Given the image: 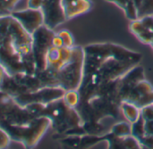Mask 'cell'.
<instances>
[{"mask_svg": "<svg viewBox=\"0 0 153 149\" xmlns=\"http://www.w3.org/2000/svg\"><path fill=\"white\" fill-rule=\"evenodd\" d=\"M84 50V66L83 78L88 77L107 60L115 58L120 61L130 62L139 64L143 55L138 52L127 49L120 45L113 43H97L85 46Z\"/></svg>", "mask_w": 153, "mask_h": 149, "instance_id": "obj_1", "label": "cell"}, {"mask_svg": "<svg viewBox=\"0 0 153 149\" xmlns=\"http://www.w3.org/2000/svg\"><path fill=\"white\" fill-rule=\"evenodd\" d=\"M41 116L49 119L50 126L56 131V136H60L59 139L63 138L68 130L83 123L77 110L67 105L64 98L46 105Z\"/></svg>", "mask_w": 153, "mask_h": 149, "instance_id": "obj_2", "label": "cell"}, {"mask_svg": "<svg viewBox=\"0 0 153 149\" xmlns=\"http://www.w3.org/2000/svg\"><path fill=\"white\" fill-rule=\"evenodd\" d=\"M50 125L48 118L40 116L26 125H2L0 128L7 132L11 140L22 143L25 148H32L37 146Z\"/></svg>", "mask_w": 153, "mask_h": 149, "instance_id": "obj_3", "label": "cell"}, {"mask_svg": "<svg viewBox=\"0 0 153 149\" xmlns=\"http://www.w3.org/2000/svg\"><path fill=\"white\" fill-rule=\"evenodd\" d=\"M84 50L83 47L74 46L69 62L56 72L59 87L65 91L78 90L83 77Z\"/></svg>", "mask_w": 153, "mask_h": 149, "instance_id": "obj_4", "label": "cell"}, {"mask_svg": "<svg viewBox=\"0 0 153 149\" xmlns=\"http://www.w3.org/2000/svg\"><path fill=\"white\" fill-rule=\"evenodd\" d=\"M55 32L46 25L40 26L32 36V53L35 58L37 71H43L47 68V55L49 48L53 46Z\"/></svg>", "mask_w": 153, "mask_h": 149, "instance_id": "obj_5", "label": "cell"}, {"mask_svg": "<svg viewBox=\"0 0 153 149\" xmlns=\"http://www.w3.org/2000/svg\"><path fill=\"white\" fill-rule=\"evenodd\" d=\"M33 117L25 107L21 106L12 97L0 104V126L26 125L33 121Z\"/></svg>", "mask_w": 153, "mask_h": 149, "instance_id": "obj_6", "label": "cell"}, {"mask_svg": "<svg viewBox=\"0 0 153 149\" xmlns=\"http://www.w3.org/2000/svg\"><path fill=\"white\" fill-rule=\"evenodd\" d=\"M65 92L66 91L61 87H43L34 92L25 93L13 99L23 107L30 103H41L48 105L55 100L63 98Z\"/></svg>", "mask_w": 153, "mask_h": 149, "instance_id": "obj_7", "label": "cell"}, {"mask_svg": "<svg viewBox=\"0 0 153 149\" xmlns=\"http://www.w3.org/2000/svg\"><path fill=\"white\" fill-rule=\"evenodd\" d=\"M0 64L9 76L24 72L22 56L13 47L9 36L0 44Z\"/></svg>", "mask_w": 153, "mask_h": 149, "instance_id": "obj_8", "label": "cell"}, {"mask_svg": "<svg viewBox=\"0 0 153 149\" xmlns=\"http://www.w3.org/2000/svg\"><path fill=\"white\" fill-rule=\"evenodd\" d=\"M122 102H128L139 109L153 104V87L152 84L143 80L130 89L123 97Z\"/></svg>", "mask_w": 153, "mask_h": 149, "instance_id": "obj_9", "label": "cell"}, {"mask_svg": "<svg viewBox=\"0 0 153 149\" xmlns=\"http://www.w3.org/2000/svg\"><path fill=\"white\" fill-rule=\"evenodd\" d=\"M9 37L13 47L21 56L32 51V36L13 17L9 26Z\"/></svg>", "mask_w": 153, "mask_h": 149, "instance_id": "obj_10", "label": "cell"}, {"mask_svg": "<svg viewBox=\"0 0 153 149\" xmlns=\"http://www.w3.org/2000/svg\"><path fill=\"white\" fill-rule=\"evenodd\" d=\"M41 11L44 16V25L55 30L67 19L61 0H44Z\"/></svg>", "mask_w": 153, "mask_h": 149, "instance_id": "obj_11", "label": "cell"}, {"mask_svg": "<svg viewBox=\"0 0 153 149\" xmlns=\"http://www.w3.org/2000/svg\"><path fill=\"white\" fill-rule=\"evenodd\" d=\"M11 16L18 21L30 35L44 24V16L41 9L27 8L22 11H12Z\"/></svg>", "mask_w": 153, "mask_h": 149, "instance_id": "obj_12", "label": "cell"}, {"mask_svg": "<svg viewBox=\"0 0 153 149\" xmlns=\"http://www.w3.org/2000/svg\"><path fill=\"white\" fill-rule=\"evenodd\" d=\"M72 56V47H57L52 46L47 55V67L58 71L66 64Z\"/></svg>", "mask_w": 153, "mask_h": 149, "instance_id": "obj_13", "label": "cell"}, {"mask_svg": "<svg viewBox=\"0 0 153 149\" xmlns=\"http://www.w3.org/2000/svg\"><path fill=\"white\" fill-rule=\"evenodd\" d=\"M103 141H107L108 148L119 149H138L142 148L140 142L133 135L127 137H118L109 132L108 134L102 135Z\"/></svg>", "mask_w": 153, "mask_h": 149, "instance_id": "obj_14", "label": "cell"}, {"mask_svg": "<svg viewBox=\"0 0 153 149\" xmlns=\"http://www.w3.org/2000/svg\"><path fill=\"white\" fill-rule=\"evenodd\" d=\"M145 80L144 69L140 65H135L131 68L126 74L121 77V89L120 96L122 97L134 86L138 84L140 81Z\"/></svg>", "mask_w": 153, "mask_h": 149, "instance_id": "obj_15", "label": "cell"}, {"mask_svg": "<svg viewBox=\"0 0 153 149\" xmlns=\"http://www.w3.org/2000/svg\"><path fill=\"white\" fill-rule=\"evenodd\" d=\"M92 4L91 0H72L65 4L64 10L66 19H72L78 15L86 13L91 9Z\"/></svg>", "mask_w": 153, "mask_h": 149, "instance_id": "obj_16", "label": "cell"}, {"mask_svg": "<svg viewBox=\"0 0 153 149\" xmlns=\"http://www.w3.org/2000/svg\"><path fill=\"white\" fill-rule=\"evenodd\" d=\"M16 82L21 85L28 93L34 92L41 88H43L40 80L36 75L27 74L25 72H21L13 76Z\"/></svg>", "mask_w": 153, "mask_h": 149, "instance_id": "obj_17", "label": "cell"}, {"mask_svg": "<svg viewBox=\"0 0 153 149\" xmlns=\"http://www.w3.org/2000/svg\"><path fill=\"white\" fill-rule=\"evenodd\" d=\"M131 32L143 44H150L152 43L153 38V33H152L142 22L140 19L133 21L129 26Z\"/></svg>", "mask_w": 153, "mask_h": 149, "instance_id": "obj_18", "label": "cell"}, {"mask_svg": "<svg viewBox=\"0 0 153 149\" xmlns=\"http://www.w3.org/2000/svg\"><path fill=\"white\" fill-rule=\"evenodd\" d=\"M1 91L6 93L12 98H15L21 95L28 93L21 85H19L13 76H9L5 73Z\"/></svg>", "mask_w": 153, "mask_h": 149, "instance_id": "obj_19", "label": "cell"}, {"mask_svg": "<svg viewBox=\"0 0 153 149\" xmlns=\"http://www.w3.org/2000/svg\"><path fill=\"white\" fill-rule=\"evenodd\" d=\"M56 72L57 71L47 67L43 71L36 72L35 75L39 78L43 87H59Z\"/></svg>", "mask_w": 153, "mask_h": 149, "instance_id": "obj_20", "label": "cell"}, {"mask_svg": "<svg viewBox=\"0 0 153 149\" xmlns=\"http://www.w3.org/2000/svg\"><path fill=\"white\" fill-rule=\"evenodd\" d=\"M107 2L113 3L122 8L126 14V17L131 20V21H135L138 19L137 17V9L134 4V0H105Z\"/></svg>", "mask_w": 153, "mask_h": 149, "instance_id": "obj_21", "label": "cell"}, {"mask_svg": "<svg viewBox=\"0 0 153 149\" xmlns=\"http://www.w3.org/2000/svg\"><path fill=\"white\" fill-rule=\"evenodd\" d=\"M53 46L57 47L71 48L74 46V38L68 30H63L55 34L53 38Z\"/></svg>", "mask_w": 153, "mask_h": 149, "instance_id": "obj_22", "label": "cell"}, {"mask_svg": "<svg viewBox=\"0 0 153 149\" xmlns=\"http://www.w3.org/2000/svg\"><path fill=\"white\" fill-rule=\"evenodd\" d=\"M121 111L125 116V118L127 120L128 122L133 123L136 122L139 117L141 116V109H139L134 105L128 103V102H122L121 104Z\"/></svg>", "mask_w": 153, "mask_h": 149, "instance_id": "obj_23", "label": "cell"}, {"mask_svg": "<svg viewBox=\"0 0 153 149\" xmlns=\"http://www.w3.org/2000/svg\"><path fill=\"white\" fill-rule=\"evenodd\" d=\"M134 1L137 9L138 19H141L148 15H153V0H134Z\"/></svg>", "mask_w": 153, "mask_h": 149, "instance_id": "obj_24", "label": "cell"}, {"mask_svg": "<svg viewBox=\"0 0 153 149\" xmlns=\"http://www.w3.org/2000/svg\"><path fill=\"white\" fill-rule=\"evenodd\" d=\"M22 62L24 69V72L30 75H35L37 71V65L35 62V58L33 55L32 51L27 55H24L22 56Z\"/></svg>", "mask_w": 153, "mask_h": 149, "instance_id": "obj_25", "label": "cell"}, {"mask_svg": "<svg viewBox=\"0 0 153 149\" xmlns=\"http://www.w3.org/2000/svg\"><path fill=\"white\" fill-rule=\"evenodd\" d=\"M113 134L118 137H127L132 135V124L125 122L116 123L112 128L111 131Z\"/></svg>", "mask_w": 153, "mask_h": 149, "instance_id": "obj_26", "label": "cell"}, {"mask_svg": "<svg viewBox=\"0 0 153 149\" xmlns=\"http://www.w3.org/2000/svg\"><path fill=\"white\" fill-rule=\"evenodd\" d=\"M131 124H132V135L140 142V140L145 136V121L141 115L136 122Z\"/></svg>", "mask_w": 153, "mask_h": 149, "instance_id": "obj_27", "label": "cell"}, {"mask_svg": "<svg viewBox=\"0 0 153 149\" xmlns=\"http://www.w3.org/2000/svg\"><path fill=\"white\" fill-rule=\"evenodd\" d=\"M82 127L87 134L97 136H101L105 129L99 122H85L82 123Z\"/></svg>", "mask_w": 153, "mask_h": 149, "instance_id": "obj_28", "label": "cell"}, {"mask_svg": "<svg viewBox=\"0 0 153 149\" xmlns=\"http://www.w3.org/2000/svg\"><path fill=\"white\" fill-rule=\"evenodd\" d=\"M11 20V14L0 17V44L9 36V26Z\"/></svg>", "mask_w": 153, "mask_h": 149, "instance_id": "obj_29", "label": "cell"}, {"mask_svg": "<svg viewBox=\"0 0 153 149\" xmlns=\"http://www.w3.org/2000/svg\"><path fill=\"white\" fill-rule=\"evenodd\" d=\"M63 98L67 105L75 108L80 102V94L78 90H68L65 92Z\"/></svg>", "mask_w": 153, "mask_h": 149, "instance_id": "obj_30", "label": "cell"}, {"mask_svg": "<svg viewBox=\"0 0 153 149\" xmlns=\"http://www.w3.org/2000/svg\"><path fill=\"white\" fill-rule=\"evenodd\" d=\"M46 105L41 104V103H30L28 104L27 105H25L24 107L26 108V110L35 118L40 117L44 109H45Z\"/></svg>", "mask_w": 153, "mask_h": 149, "instance_id": "obj_31", "label": "cell"}, {"mask_svg": "<svg viewBox=\"0 0 153 149\" xmlns=\"http://www.w3.org/2000/svg\"><path fill=\"white\" fill-rule=\"evenodd\" d=\"M10 142H11V139L7 134V132L2 128H0V148H4L8 147Z\"/></svg>", "mask_w": 153, "mask_h": 149, "instance_id": "obj_32", "label": "cell"}, {"mask_svg": "<svg viewBox=\"0 0 153 149\" xmlns=\"http://www.w3.org/2000/svg\"><path fill=\"white\" fill-rule=\"evenodd\" d=\"M19 1H20V0H0V4H1V6H2L4 10H6V11H8V12H10V13H12L13 8L15 6V4H16Z\"/></svg>", "mask_w": 153, "mask_h": 149, "instance_id": "obj_33", "label": "cell"}, {"mask_svg": "<svg viewBox=\"0 0 153 149\" xmlns=\"http://www.w3.org/2000/svg\"><path fill=\"white\" fill-rule=\"evenodd\" d=\"M44 0H28V8L41 9Z\"/></svg>", "mask_w": 153, "mask_h": 149, "instance_id": "obj_34", "label": "cell"}, {"mask_svg": "<svg viewBox=\"0 0 153 149\" xmlns=\"http://www.w3.org/2000/svg\"><path fill=\"white\" fill-rule=\"evenodd\" d=\"M4 75H5V72H4V69L3 68V66L0 64V90H1V88H2V85H3V81H4Z\"/></svg>", "mask_w": 153, "mask_h": 149, "instance_id": "obj_35", "label": "cell"}, {"mask_svg": "<svg viewBox=\"0 0 153 149\" xmlns=\"http://www.w3.org/2000/svg\"><path fill=\"white\" fill-rule=\"evenodd\" d=\"M10 97H9L6 93H4V92H3V91L0 90V104H1L2 102H4V101L9 99Z\"/></svg>", "mask_w": 153, "mask_h": 149, "instance_id": "obj_36", "label": "cell"}, {"mask_svg": "<svg viewBox=\"0 0 153 149\" xmlns=\"http://www.w3.org/2000/svg\"><path fill=\"white\" fill-rule=\"evenodd\" d=\"M70 1H72V0H61V2H62V5L64 6L65 4H66L67 3H69Z\"/></svg>", "mask_w": 153, "mask_h": 149, "instance_id": "obj_37", "label": "cell"}, {"mask_svg": "<svg viewBox=\"0 0 153 149\" xmlns=\"http://www.w3.org/2000/svg\"><path fill=\"white\" fill-rule=\"evenodd\" d=\"M5 15H6L5 13H4L3 12H1V11H0V17H1V16H5Z\"/></svg>", "mask_w": 153, "mask_h": 149, "instance_id": "obj_38", "label": "cell"}, {"mask_svg": "<svg viewBox=\"0 0 153 149\" xmlns=\"http://www.w3.org/2000/svg\"><path fill=\"white\" fill-rule=\"evenodd\" d=\"M151 46L153 47V38H152V43H151Z\"/></svg>", "mask_w": 153, "mask_h": 149, "instance_id": "obj_39", "label": "cell"}]
</instances>
